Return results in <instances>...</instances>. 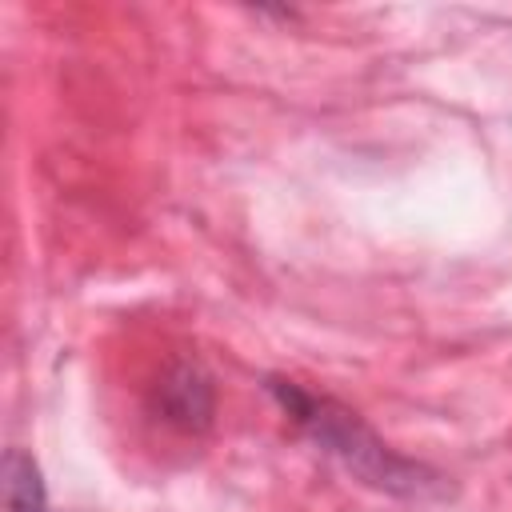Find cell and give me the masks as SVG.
<instances>
[{
    "label": "cell",
    "instance_id": "3957f363",
    "mask_svg": "<svg viewBox=\"0 0 512 512\" xmlns=\"http://www.w3.org/2000/svg\"><path fill=\"white\" fill-rule=\"evenodd\" d=\"M4 512H48L40 468L20 448H8L4 456Z\"/></svg>",
    "mask_w": 512,
    "mask_h": 512
},
{
    "label": "cell",
    "instance_id": "6da1fadb",
    "mask_svg": "<svg viewBox=\"0 0 512 512\" xmlns=\"http://www.w3.org/2000/svg\"><path fill=\"white\" fill-rule=\"evenodd\" d=\"M268 392L280 400V408H284L324 452H332L336 460H344L360 480L380 484V488H392V492H416V488H420L416 468L404 464L400 456H392L348 408H340V404H332V400H320V396L296 388L292 380H268Z\"/></svg>",
    "mask_w": 512,
    "mask_h": 512
},
{
    "label": "cell",
    "instance_id": "7a4b0ae2",
    "mask_svg": "<svg viewBox=\"0 0 512 512\" xmlns=\"http://www.w3.org/2000/svg\"><path fill=\"white\" fill-rule=\"evenodd\" d=\"M160 412L180 428H204L212 416V388L196 368H176L160 384Z\"/></svg>",
    "mask_w": 512,
    "mask_h": 512
}]
</instances>
